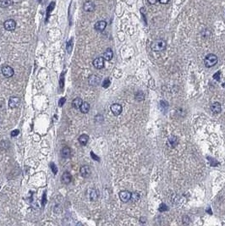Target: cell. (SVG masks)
Listing matches in <instances>:
<instances>
[{
	"mask_svg": "<svg viewBox=\"0 0 225 226\" xmlns=\"http://www.w3.org/2000/svg\"><path fill=\"white\" fill-rule=\"evenodd\" d=\"M166 46H167V43L164 40L158 39V40H155L152 43L151 47L154 52H161V51H163L166 48Z\"/></svg>",
	"mask_w": 225,
	"mask_h": 226,
	"instance_id": "6da1fadb",
	"label": "cell"
},
{
	"mask_svg": "<svg viewBox=\"0 0 225 226\" xmlns=\"http://www.w3.org/2000/svg\"><path fill=\"white\" fill-rule=\"evenodd\" d=\"M217 63V57L216 56L213 54H207L205 59H204V64H205V66L207 67V68H211L214 66Z\"/></svg>",
	"mask_w": 225,
	"mask_h": 226,
	"instance_id": "7a4b0ae2",
	"label": "cell"
},
{
	"mask_svg": "<svg viewBox=\"0 0 225 226\" xmlns=\"http://www.w3.org/2000/svg\"><path fill=\"white\" fill-rule=\"evenodd\" d=\"M1 70H2V74H3L5 77H7V78H10V77L13 76H14V73L13 68H11V67L9 66V65L3 66Z\"/></svg>",
	"mask_w": 225,
	"mask_h": 226,
	"instance_id": "3957f363",
	"label": "cell"
},
{
	"mask_svg": "<svg viewBox=\"0 0 225 226\" xmlns=\"http://www.w3.org/2000/svg\"><path fill=\"white\" fill-rule=\"evenodd\" d=\"M3 26H4L5 30L11 32V31H14V30L15 29V27H16V22H15L14 20H11V19H10V20H7L5 22L3 23Z\"/></svg>",
	"mask_w": 225,
	"mask_h": 226,
	"instance_id": "277c9868",
	"label": "cell"
},
{
	"mask_svg": "<svg viewBox=\"0 0 225 226\" xmlns=\"http://www.w3.org/2000/svg\"><path fill=\"white\" fill-rule=\"evenodd\" d=\"M131 193L128 191H122L119 192V198L123 203H128L130 200Z\"/></svg>",
	"mask_w": 225,
	"mask_h": 226,
	"instance_id": "5b68a950",
	"label": "cell"
},
{
	"mask_svg": "<svg viewBox=\"0 0 225 226\" xmlns=\"http://www.w3.org/2000/svg\"><path fill=\"white\" fill-rule=\"evenodd\" d=\"M93 65L97 69H101L104 67V58L102 57H98L93 60Z\"/></svg>",
	"mask_w": 225,
	"mask_h": 226,
	"instance_id": "8992f818",
	"label": "cell"
},
{
	"mask_svg": "<svg viewBox=\"0 0 225 226\" xmlns=\"http://www.w3.org/2000/svg\"><path fill=\"white\" fill-rule=\"evenodd\" d=\"M110 109H111V111H112V113L114 114V115H116V116H118V115H119L120 113H122V106L120 105V104H118V103H113L111 105V107H110Z\"/></svg>",
	"mask_w": 225,
	"mask_h": 226,
	"instance_id": "52a82bcc",
	"label": "cell"
},
{
	"mask_svg": "<svg viewBox=\"0 0 225 226\" xmlns=\"http://www.w3.org/2000/svg\"><path fill=\"white\" fill-rule=\"evenodd\" d=\"M91 168L87 165H84L82 167H80V175L84 178H87L91 175Z\"/></svg>",
	"mask_w": 225,
	"mask_h": 226,
	"instance_id": "ba28073f",
	"label": "cell"
},
{
	"mask_svg": "<svg viewBox=\"0 0 225 226\" xmlns=\"http://www.w3.org/2000/svg\"><path fill=\"white\" fill-rule=\"evenodd\" d=\"M95 3L92 1H86L83 5V9L86 12H93L95 10Z\"/></svg>",
	"mask_w": 225,
	"mask_h": 226,
	"instance_id": "9c48e42d",
	"label": "cell"
},
{
	"mask_svg": "<svg viewBox=\"0 0 225 226\" xmlns=\"http://www.w3.org/2000/svg\"><path fill=\"white\" fill-rule=\"evenodd\" d=\"M21 103V100L18 97H11L9 100V106L11 108V109H14V108H17L19 107Z\"/></svg>",
	"mask_w": 225,
	"mask_h": 226,
	"instance_id": "30bf717a",
	"label": "cell"
},
{
	"mask_svg": "<svg viewBox=\"0 0 225 226\" xmlns=\"http://www.w3.org/2000/svg\"><path fill=\"white\" fill-rule=\"evenodd\" d=\"M88 82L91 86H97L100 83V77L97 75H91L88 78Z\"/></svg>",
	"mask_w": 225,
	"mask_h": 226,
	"instance_id": "8fae6325",
	"label": "cell"
},
{
	"mask_svg": "<svg viewBox=\"0 0 225 226\" xmlns=\"http://www.w3.org/2000/svg\"><path fill=\"white\" fill-rule=\"evenodd\" d=\"M106 26H107V22L104 21H97L95 24L94 28L97 32H103L105 30Z\"/></svg>",
	"mask_w": 225,
	"mask_h": 226,
	"instance_id": "7c38bea8",
	"label": "cell"
},
{
	"mask_svg": "<svg viewBox=\"0 0 225 226\" xmlns=\"http://www.w3.org/2000/svg\"><path fill=\"white\" fill-rule=\"evenodd\" d=\"M71 181H72V176H71L70 173H69L67 171L64 172V173L63 174V175H62V182H63L64 184H65V185H68V184H69Z\"/></svg>",
	"mask_w": 225,
	"mask_h": 226,
	"instance_id": "4fadbf2b",
	"label": "cell"
},
{
	"mask_svg": "<svg viewBox=\"0 0 225 226\" xmlns=\"http://www.w3.org/2000/svg\"><path fill=\"white\" fill-rule=\"evenodd\" d=\"M113 57V53L112 49H111V48H108V49L103 53V56H102V58H103L105 60L109 61V60L112 59Z\"/></svg>",
	"mask_w": 225,
	"mask_h": 226,
	"instance_id": "5bb4252c",
	"label": "cell"
},
{
	"mask_svg": "<svg viewBox=\"0 0 225 226\" xmlns=\"http://www.w3.org/2000/svg\"><path fill=\"white\" fill-rule=\"evenodd\" d=\"M80 110L82 113H87L90 110V104L86 102H83L80 107Z\"/></svg>",
	"mask_w": 225,
	"mask_h": 226,
	"instance_id": "9a60e30c",
	"label": "cell"
},
{
	"mask_svg": "<svg viewBox=\"0 0 225 226\" xmlns=\"http://www.w3.org/2000/svg\"><path fill=\"white\" fill-rule=\"evenodd\" d=\"M61 155L64 158H69L71 156V150L68 147H64L61 150Z\"/></svg>",
	"mask_w": 225,
	"mask_h": 226,
	"instance_id": "2e32d148",
	"label": "cell"
},
{
	"mask_svg": "<svg viewBox=\"0 0 225 226\" xmlns=\"http://www.w3.org/2000/svg\"><path fill=\"white\" fill-rule=\"evenodd\" d=\"M211 110L214 113H218L221 112V104L219 102H214L211 106Z\"/></svg>",
	"mask_w": 225,
	"mask_h": 226,
	"instance_id": "e0dca14e",
	"label": "cell"
},
{
	"mask_svg": "<svg viewBox=\"0 0 225 226\" xmlns=\"http://www.w3.org/2000/svg\"><path fill=\"white\" fill-rule=\"evenodd\" d=\"M88 140H89V136H87V135H86V134H82V135H80V136H79V139H78L81 145H83V146L86 145Z\"/></svg>",
	"mask_w": 225,
	"mask_h": 226,
	"instance_id": "ac0fdd59",
	"label": "cell"
},
{
	"mask_svg": "<svg viewBox=\"0 0 225 226\" xmlns=\"http://www.w3.org/2000/svg\"><path fill=\"white\" fill-rule=\"evenodd\" d=\"M98 197V192L95 189H91L90 190V193H89V198L91 201H96Z\"/></svg>",
	"mask_w": 225,
	"mask_h": 226,
	"instance_id": "d6986e66",
	"label": "cell"
},
{
	"mask_svg": "<svg viewBox=\"0 0 225 226\" xmlns=\"http://www.w3.org/2000/svg\"><path fill=\"white\" fill-rule=\"evenodd\" d=\"M82 102H83V101H82L81 98H75V99L72 101V106H73L75 109H80V107L81 106Z\"/></svg>",
	"mask_w": 225,
	"mask_h": 226,
	"instance_id": "ffe728a7",
	"label": "cell"
},
{
	"mask_svg": "<svg viewBox=\"0 0 225 226\" xmlns=\"http://www.w3.org/2000/svg\"><path fill=\"white\" fill-rule=\"evenodd\" d=\"M12 4V0H1L0 6L2 8H8Z\"/></svg>",
	"mask_w": 225,
	"mask_h": 226,
	"instance_id": "44dd1931",
	"label": "cell"
},
{
	"mask_svg": "<svg viewBox=\"0 0 225 226\" xmlns=\"http://www.w3.org/2000/svg\"><path fill=\"white\" fill-rule=\"evenodd\" d=\"M73 48V38H70L66 43V49H67L68 53L70 54Z\"/></svg>",
	"mask_w": 225,
	"mask_h": 226,
	"instance_id": "7402d4cb",
	"label": "cell"
},
{
	"mask_svg": "<svg viewBox=\"0 0 225 226\" xmlns=\"http://www.w3.org/2000/svg\"><path fill=\"white\" fill-rule=\"evenodd\" d=\"M54 6H55V3H54V2L50 3V4L48 5V7H47V16H49V15H50V13L54 10Z\"/></svg>",
	"mask_w": 225,
	"mask_h": 226,
	"instance_id": "603a6c76",
	"label": "cell"
},
{
	"mask_svg": "<svg viewBox=\"0 0 225 226\" xmlns=\"http://www.w3.org/2000/svg\"><path fill=\"white\" fill-rule=\"evenodd\" d=\"M140 199V195L137 193V192H134V193H131V197H130V200H132L133 202H136Z\"/></svg>",
	"mask_w": 225,
	"mask_h": 226,
	"instance_id": "cb8c5ba5",
	"label": "cell"
},
{
	"mask_svg": "<svg viewBox=\"0 0 225 226\" xmlns=\"http://www.w3.org/2000/svg\"><path fill=\"white\" fill-rule=\"evenodd\" d=\"M135 99L138 100V101H141L144 99V95L141 91H139L136 95H135Z\"/></svg>",
	"mask_w": 225,
	"mask_h": 226,
	"instance_id": "d4e9b609",
	"label": "cell"
},
{
	"mask_svg": "<svg viewBox=\"0 0 225 226\" xmlns=\"http://www.w3.org/2000/svg\"><path fill=\"white\" fill-rule=\"evenodd\" d=\"M169 142L171 143V144H173V145H174L176 142H177V138H176V136H169Z\"/></svg>",
	"mask_w": 225,
	"mask_h": 226,
	"instance_id": "484cf974",
	"label": "cell"
},
{
	"mask_svg": "<svg viewBox=\"0 0 225 226\" xmlns=\"http://www.w3.org/2000/svg\"><path fill=\"white\" fill-rule=\"evenodd\" d=\"M109 86H110V80H109L108 79L104 80L103 82H102V87H104V88H108Z\"/></svg>",
	"mask_w": 225,
	"mask_h": 226,
	"instance_id": "4316f807",
	"label": "cell"
},
{
	"mask_svg": "<svg viewBox=\"0 0 225 226\" xmlns=\"http://www.w3.org/2000/svg\"><path fill=\"white\" fill-rule=\"evenodd\" d=\"M169 208L167 207V206L165 205V204H161V206H160V207H159V211H161V212H164V211H167Z\"/></svg>",
	"mask_w": 225,
	"mask_h": 226,
	"instance_id": "83f0119b",
	"label": "cell"
},
{
	"mask_svg": "<svg viewBox=\"0 0 225 226\" xmlns=\"http://www.w3.org/2000/svg\"><path fill=\"white\" fill-rule=\"evenodd\" d=\"M54 210V212H55L56 214H59V213H61V211H62V208H61V207H60L59 205H56Z\"/></svg>",
	"mask_w": 225,
	"mask_h": 226,
	"instance_id": "f1b7e54d",
	"label": "cell"
},
{
	"mask_svg": "<svg viewBox=\"0 0 225 226\" xmlns=\"http://www.w3.org/2000/svg\"><path fill=\"white\" fill-rule=\"evenodd\" d=\"M220 76H221V72L218 71V72H217V73L214 75L213 78L216 80H220Z\"/></svg>",
	"mask_w": 225,
	"mask_h": 226,
	"instance_id": "f546056e",
	"label": "cell"
},
{
	"mask_svg": "<svg viewBox=\"0 0 225 226\" xmlns=\"http://www.w3.org/2000/svg\"><path fill=\"white\" fill-rule=\"evenodd\" d=\"M19 133H20V131H19L18 130H14V131H13L11 132V136H18Z\"/></svg>",
	"mask_w": 225,
	"mask_h": 226,
	"instance_id": "4dcf8cb0",
	"label": "cell"
},
{
	"mask_svg": "<svg viewBox=\"0 0 225 226\" xmlns=\"http://www.w3.org/2000/svg\"><path fill=\"white\" fill-rule=\"evenodd\" d=\"M64 102H65V98H62L60 100H59V102H58V105L61 107V106H63V104L64 103Z\"/></svg>",
	"mask_w": 225,
	"mask_h": 226,
	"instance_id": "1f68e13d",
	"label": "cell"
},
{
	"mask_svg": "<svg viewBox=\"0 0 225 226\" xmlns=\"http://www.w3.org/2000/svg\"><path fill=\"white\" fill-rule=\"evenodd\" d=\"M147 1H148V3H149L150 4L153 5V4H155V3H157V2H158V0H147Z\"/></svg>",
	"mask_w": 225,
	"mask_h": 226,
	"instance_id": "d6a6232c",
	"label": "cell"
},
{
	"mask_svg": "<svg viewBox=\"0 0 225 226\" xmlns=\"http://www.w3.org/2000/svg\"><path fill=\"white\" fill-rule=\"evenodd\" d=\"M162 4H166V3H168L169 2V0H158Z\"/></svg>",
	"mask_w": 225,
	"mask_h": 226,
	"instance_id": "836d02e7",
	"label": "cell"
},
{
	"mask_svg": "<svg viewBox=\"0 0 225 226\" xmlns=\"http://www.w3.org/2000/svg\"><path fill=\"white\" fill-rule=\"evenodd\" d=\"M51 165H52V170H54V174H57V169H56V167H55V164L52 163Z\"/></svg>",
	"mask_w": 225,
	"mask_h": 226,
	"instance_id": "e575fe53",
	"label": "cell"
},
{
	"mask_svg": "<svg viewBox=\"0 0 225 226\" xmlns=\"http://www.w3.org/2000/svg\"><path fill=\"white\" fill-rule=\"evenodd\" d=\"M37 1H38L39 3H41V2H42V0H37Z\"/></svg>",
	"mask_w": 225,
	"mask_h": 226,
	"instance_id": "d590c367",
	"label": "cell"
},
{
	"mask_svg": "<svg viewBox=\"0 0 225 226\" xmlns=\"http://www.w3.org/2000/svg\"><path fill=\"white\" fill-rule=\"evenodd\" d=\"M223 86H224V87H225V82H224V85H223Z\"/></svg>",
	"mask_w": 225,
	"mask_h": 226,
	"instance_id": "8d00e7d4",
	"label": "cell"
}]
</instances>
